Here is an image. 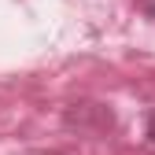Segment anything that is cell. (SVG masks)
Instances as JSON below:
<instances>
[{
  "label": "cell",
  "instance_id": "6da1fadb",
  "mask_svg": "<svg viewBox=\"0 0 155 155\" xmlns=\"http://www.w3.org/2000/svg\"><path fill=\"white\" fill-rule=\"evenodd\" d=\"M148 137H151V144H155V111H151V118H148Z\"/></svg>",
  "mask_w": 155,
  "mask_h": 155
}]
</instances>
